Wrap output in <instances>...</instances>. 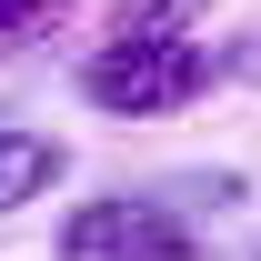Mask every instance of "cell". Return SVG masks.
<instances>
[{
    "label": "cell",
    "mask_w": 261,
    "mask_h": 261,
    "mask_svg": "<svg viewBox=\"0 0 261 261\" xmlns=\"http://www.w3.org/2000/svg\"><path fill=\"white\" fill-rule=\"evenodd\" d=\"M221 70L201 50L191 31H111L81 61V100H91L100 121H171V111H191Z\"/></svg>",
    "instance_id": "obj_1"
},
{
    "label": "cell",
    "mask_w": 261,
    "mask_h": 261,
    "mask_svg": "<svg viewBox=\"0 0 261 261\" xmlns=\"http://www.w3.org/2000/svg\"><path fill=\"white\" fill-rule=\"evenodd\" d=\"M61 261H201V221L171 191H91L50 231Z\"/></svg>",
    "instance_id": "obj_2"
},
{
    "label": "cell",
    "mask_w": 261,
    "mask_h": 261,
    "mask_svg": "<svg viewBox=\"0 0 261 261\" xmlns=\"http://www.w3.org/2000/svg\"><path fill=\"white\" fill-rule=\"evenodd\" d=\"M61 181H70V141L0 121V221H10V211H31L40 191H61Z\"/></svg>",
    "instance_id": "obj_3"
},
{
    "label": "cell",
    "mask_w": 261,
    "mask_h": 261,
    "mask_svg": "<svg viewBox=\"0 0 261 261\" xmlns=\"http://www.w3.org/2000/svg\"><path fill=\"white\" fill-rule=\"evenodd\" d=\"M61 20H70V0H0V70H10V61H31Z\"/></svg>",
    "instance_id": "obj_4"
},
{
    "label": "cell",
    "mask_w": 261,
    "mask_h": 261,
    "mask_svg": "<svg viewBox=\"0 0 261 261\" xmlns=\"http://www.w3.org/2000/svg\"><path fill=\"white\" fill-rule=\"evenodd\" d=\"M211 20V0H111V31H191Z\"/></svg>",
    "instance_id": "obj_5"
},
{
    "label": "cell",
    "mask_w": 261,
    "mask_h": 261,
    "mask_svg": "<svg viewBox=\"0 0 261 261\" xmlns=\"http://www.w3.org/2000/svg\"><path fill=\"white\" fill-rule=\"evenodd\" d=\"M211 70H221V81H261V40H241V50H211Z\"/></svg>",
    "instance_id": "obj_6"
}]
</instances>
